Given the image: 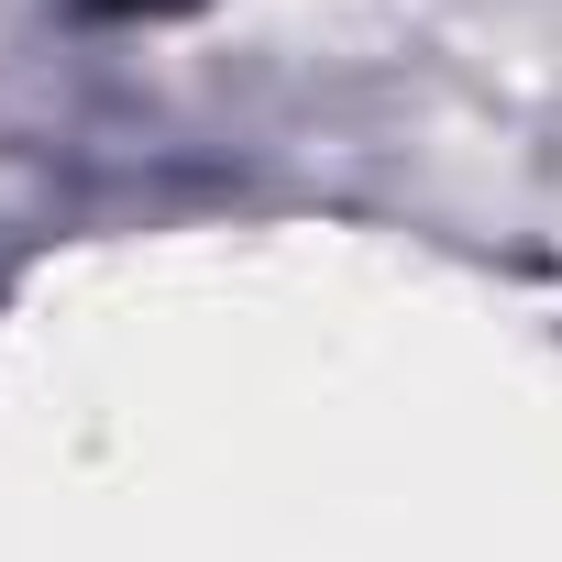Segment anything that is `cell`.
Listing matches in <instances>:
<instances>
[{
    "mask_svg": "<svg viewBox=\"0 0 562 562\" xmlns=\"http://www.w3.org/2000/svg\"><path fill=\"white\" fill-rule=\"evenodd\" d=\"M78 12H100V23H166V12H199V0H78Z\"/></svg>",
    "mask_w": 562,
    "mask_h": 562,
    "instance_id": "cell-1",
    "label": "cell"
}]
</instances>
